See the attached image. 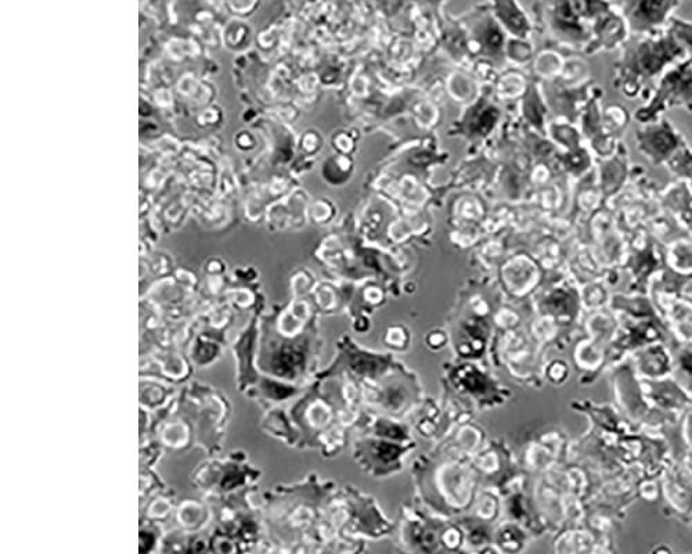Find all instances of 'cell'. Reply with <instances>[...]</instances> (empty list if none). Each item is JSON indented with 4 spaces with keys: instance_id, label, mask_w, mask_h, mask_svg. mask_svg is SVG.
<instances>
[{
    "instance_id": "1",
    "label": "cell",
    "mask_w": 692,
    "mask_h": 554,
    "mask_svg": "<svg viewBox=\"0 0 692 554\" xmlns=\"http://www.w3.org/2000/svg\"><path fill=\"white\" fill-rule=\"evenodd\" d=\"M677 0H629V10L632 13L633 19L639 16L650 17V20H661L672 7L675 6Z\"/></svg>"
}]
</instances>
